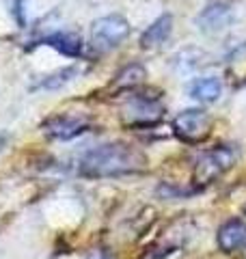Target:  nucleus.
<instances>
[{
  "label": "nucleus",
  "mask_w": 246,
  "mask_h": 259,
  "mask_svg": "<svg viewBox=\"0 0 246 259\" xmlns=\"http://www.w3.org/2000/svg\"><path fill=\"white\" fill-rule=\"evenodd\" d=\"M147 164L145 156L138 149L123 143H108L89 149L80 158L78 173L82 177H114L126 173H138Z\"/></svg>",
  "instance_id": "obj_1"
},
{
  "label": "nucleus",
  "mask_w": 246,
  "mask_h": 259,
  "mask_svg": "<svg viewBox=\"0 0 246 259\" xmlns=\"http://www.w3.org/2000/svg\"><path fill=\"white\" fill-rule=\"evenodd\" d=\"M235 162H237V147H231V145H220V147L203 151L194 164V182L199 186H208L216 182Z\"/></svg>",
  "instance_id": "obj_2"
},
{
  "label": "nucleus",
  "mask_w": 246,
  "mask_h": 259,
  "mask_svg": "<svg viewBox=\"0 0 246 259\" xmlns=\"http://www.w3.org/2000/svg\"><path fill=\"white\" fill-rule=\"evenodd\" d=\"M175 134L186 143H199L212 130V117L201 108H188L179 112L173 121Z\"/></svg>",
  "instance_id": "obj_3"
},
{
  "label": "nucleus",
  "mask_w": 246,
  "mask_h": 259,
  "mask_svg": "<svg viewBox=\"0 0 246 259\" xmlns=\"http://www.w3.org/2000/svg\"><path fill=\"white\" fill-rule=\"evenodd\" d=\"M130 35V24L121 15H106L93 24V41L100 48H114Z\"/></svg>",
  "instance_id": "obj_4"
},
{
  "label": "nucleus",
  "mask_w": 246,
  "mask_h": 259,
  "mask_svg": "<svg viewBox=\"0 0 246 259\" xmlns=\"http://www.w3.org/2000/svg\"><path fill=\"white\" fill-rule=\"evenodd\" d=\"M231 22H233V11L225 3H212L196 15V26L203 32H220Z\"/></svg>",
  "instance_id": "obj_5"
},
{
  "label": "nucleus",
  "mask_w": 246,
  "mask_h": 259,
  "mask_svg": "<svg viewBox=\"0 0 246 259\" xmlns=\"http://www.w3.org/2000/svg\"><path fill=\"white\" fill-rule=\"evenodd\" d=\"M89 123L85 119H76V117H67V115H61V117H52L44 123V132L52 139H59V141H69V139H76V136L85 134L87 132Z\"/></svg>",
  "instance_id": "obj_6"
},
{
  "label": "nucleus",
  "mask_w": 246,
  "mask_h": 259,
  "mask_svg": "<svg viewBox=\"0 0 246 259\" xmlns=\"http://www.w3.org/2000/svg\"><path fill=\"white\" fill-rule=\"evenodd\" d=\"M218 248L223 253H235L242 246H246V223L240 218H231L218 229Z\"/></svg>",
  "instance_id": "obj_7"
},
{
  "label": "nucleus",
  "mask_w": 246,
  "mask_h": 259,
  "mask_svg": "<svg viewBox=\"0 0 246 259\" xmlns=\"http://www.w3.org/2000/svg\"><path fill=\"white\" fill-rule=\"evenodd\" d=\"M171 30H173V18L167 13V15H160L149 28L143 32L141 37V44L143 48H155V46H162L167 39L171 37Z\"/></svg>",
  "instance_id": "obj_8"
},
{
  "label": "nucleus",
  "mask_w": 246,
  "mask_h": 259,
  "mask_svg": "<svg viewBox=\"0 0 246 259\" xmlns=\"http://www.w3.org/2000/svg\"><path fill=\"white\" fill-rule=\"evenodd\" d=\"M188 91H190V95L194 97V100L210 104V102H216L220 97V93H223V82L214 76L196 78V80H192V84H190Z\"/></svg>",
  "instance_id": "obj_9"
},
{
  "label": "nucleus",
  "mask_w": 246,
  "mask_h": 259,
  "mask_svg": "<svg viewBox=\"0 0 246 259\" xmlns=\"http://www.w3.org/2000/svg\"><path fill=\"white\" fill-rule=\"evenodd\" d=\"M46 46L54 48L56 52H61L65 56H78L82 52V39L78 35H73V32H52V35H48L44 39Z\"/></svg>",
  "instance_id": "obj_10"
},
{
  "label": "nucleus",
  "mask_w": 246,
  "mask_h": 259,
  "mask_svg": "<svg viewBox=\"0 0 246 259\" xmlns=\"http://www.w3.org/2000/svg\"><path fill=\"white\" fill-rule=\"evenodd\" d=\"M78 74V69L76 67H65V69H59V71H54V74L50 76H46L44 80H41V89H59L63 84H67L69 80Z\"/></svg>",
  "instance_id": "obj_11"
},
{
  "label": "nucleus",
  "mask_w": 246,
  "mask_h": 259,
  "mask_svg": "<svg viewBox=\"0 0 246 259\" xmlns=\"http://www.w3.org/2000/svg\"><path fill=\"white\" fill-rule=\"evenodd\" d=\"M9 5L13 7V13H15V18H18V22L22 24V7H24V0H9Z\"/></svg>",
  "instance_id": "obj_12"
},
{
  "label": "nucleus",
  "mask_w": 246,
  "mask_h": 259,
  "mask_svg": "<svg viewBox=\"0 0 246 259\" xmlns=\"http://www.w3.org/2000/svg\"><path fill=\"white\" fill-rule=\"evenodd\" d=\"M100 259H108V255H102V257H100Z\"/></svg>",
  "instance_id": "obj_13"
},
{
  "label": "nucleus",
  "mask_w": 246,
  "mask_h": 259,
  "mask_svg": "<svg viewBox=\"0 0 246 259\" xmlns=\"http://www.w3.org/2000/svg\"><path fill=\"white\" fill-rule=\"evenodd\" d=\"M244 212H246V205H244Z\"/></svg>",
  "instance_id": "obj_14"
},
{
  "label": "nucleus",
  "mask_w": 246,
  "mask_h": 259,
  "mask_svg": "<svg viewBox=\"0 0 246 259\" xmlns=\"http://www.w3.org/2000/svg\"><path fill=\"white\" fill-rule=\"evenodd\" d=\"M0 143H3V141H0Z\"/></svg>",
  "instance_id": "obj_15"
}]
</instances>
